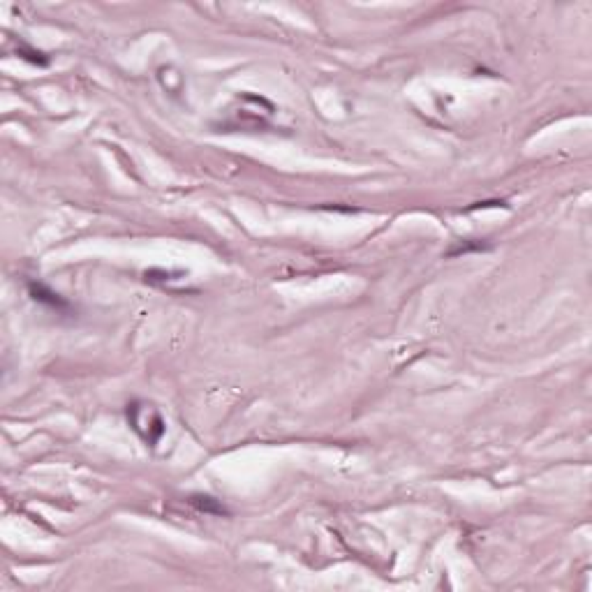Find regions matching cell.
Listing matches in <instances>:
<instances>
[{
    "label": "cell",
    "instance_id": "1",
    "mask_svg": "<svg viewBox=\"0 0 592 592\" xmlns=\"http://www.w3.org/2000/svg\"><path fill=\"white\" fill-rule=\"evenodd\" d=\"M128 421H130V426H132V431L148 446H155L160 442V437L164 435V421L160 417V412L148 403L135 400L132 405H128Z\"/></svg>",
    "mask_w": 592,
    "mask_h": 592
},
{
    "label": "cell",
    "instance_id": "2",
    "mask_svg": "<svg viewBox=\"0 0 592 592\" xmlns=\"http://www.w3.org/2000/svg\"><path fill=\"white\" fill-rule=\"evenodd\" d=\"M28 292L35 301H39V304H47L49 308H56V310L61 313H68L70 310V304L63 299V296H58L56 292H51V289L47 285H42V282H30L28 285Z\"/></svg>",
    "mask_w": 592,
    "mask_h": 592
},
{
    "label": "cell",
    "instance_id": "3",
    "mask_svg": "<svg viewBox=\"0 0 592 592\" xmlns=\"http://www.w3.org/2000/svg\"><path fill=\"white\" fill-rule=\"evenodd\" d=\"M190 504L197 506L199 511H204V514H215V516H225L227 509L225 504L220 502V500L210 497V495H201V493H195V495H190L188 500Z\"/></svg>",
    "mask_w": 592,
    "mask_h": 592
},
{
    "label": "cell",
    "instance_id": "4",
    "mask_svg": "<svg viewBox=\"0 0 592 592\" xmlns=\"http://www.w3.org/2000/svg\"><path fill=\"white\" fill-rule=\"evenodd\" d=\"M489 246H484L482 241L477 243H460L458 248H451L449 253H446V257H456V255H465V253H472V250H486Z\"/></svg>",
    "mask_w": 592,
    "mask_h": 592
}]
</instances>
